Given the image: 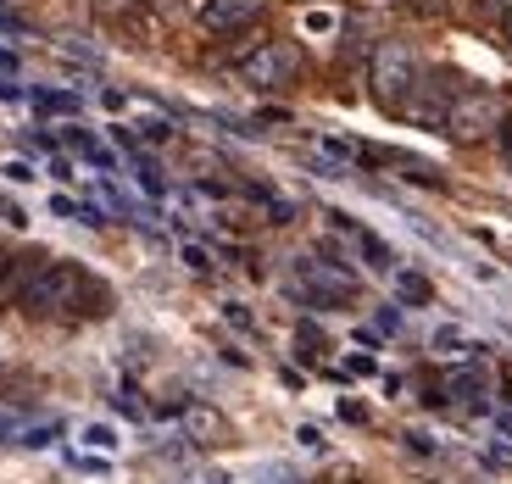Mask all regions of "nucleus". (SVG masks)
I'll list each match as a JSON object with an SVG mask.
<instances>
[{"label":"nucleus","instance_id":"nucleus-2","mask_svg":"<svg viewBox=\"0 0 512 484\" xmlns=\"http://www.w3.org/2000/svg\"><path fill=\"white\" fill-rule=\"evenodd\" d=\"M423 84V56L412 51L407 39H384L373 51V67H368V90L384 112H407L412 90Z\"/></svg>","mask_w":512,"mask_h":484},{"label":"nucleus","instance_id":"nucleus-17","mask_svg":"<svg viewBox=\"0 0 512 484\" xmlns=\"http://www.w3.org/2000/svg\"><path fill=\"white\" fill-rule=\"evenodd\" d=\"M501 151H507V167H512V128L501 134Z\"/></svg>","mask_w":512,"mask_h":484},{"label":"nucleus","instance_id":"nucleus-6","mask_svg":"<svg viewBox=\"0 0 512 484\" xmlns=\"http://www.w3.org/2000/svg\"><path fill=\"white\" fill-rule=\"evenodd\" d=\"M262 12H268V0H206L201 23L212 28V34H240V28L262 23Z\"/></svg>","mask_w":512,"mask_h":484},{"label":"nucleus","instance_id":"nucleus-5","mask_svg":"<svg viewBox=\"0 0 512 484\" xmlns=\"http://www.w3.org/2000/svg\"><path fill=\"white\" fill-rule=\"evenodd\" d=\"M501 117H507V101L496 90H457V101L446 112V134L457 145H474V140H485L490 128H501Z\"/></svg>","mask_w":512,"mask_h":484},{"label":"nucleus","instance_id":"nucleus-11","mask_svg":"<svg viewBox=\"0 0 512 484\" xmlns=\"http://www.w3.org/2000/svg\"><path fill=\"white\" fill-rule=\"evenodd\" d=\"M39 112H78L73 95H39Z\"/></svg>","mask_w":512,"mask_h":484},{"label":"nucleus","instance_id":"nucleus-15","mask_svg":"<svg viewBox=\"0 0 512 484\" xmlns=\"http://www.w3.org/2000/svg\"><path fill=\"white\" fill-rule=\"evenodd\" d=\"M0 217H6V223H12V229H23V223H28V217H23V206H12V201L0 206Z\"/></svg>","mask_w":512,"mask_h":484},{"label":"nucleus","instance_id":"nucleus-12","mask_svg":"<svg viewBox=\"0 0 512 484\" xmlns=\"http://www.w3.org/2000/svg\"><path fill=\"white\" fill-rule=\"evenodd\" d=\"M84 440H90V446H101V451H112V446H117V434L106 429V423H95V429H84Z\"/></svg>","mask_w":512,"mask_h":484},{"label":"nucleus","instance_id":"nucleus-19","mask_svg":"<svg viewBox=\"0 0 512 484\" xmlns=\"http://www.w3.org/2000/svg\"><path fill=\"white\" fill-rule=\"evenodd\" d=\"M0 434H6V423H0Z\"/></svg>","mask_w":512,"mask_h":484},{"label":"nucleus","instance_id":"nucleus-14","mask_svg":"<svg viewBox=\"0 0 512 484\" xmlns=\"http://www.w3.org/2000/svg\"><path fill=\"white\" fill-rule=\"evenodd\" d=\"M184 262H190L195 273H206V268H212V262H206V251H201V245H184Z\"/></svg>","mask_w":512,"mask_h":484},{"label":"nucleus","instance_id":"nucleus-8","mask_svg":"<svg viewBox=\"0 0 512 484\" xmlns=\"http://www.w3.org/2000/svg\"><path fill=\"white\" fill-rule=\"evenodd\" d=\"M396 295H401V301H412V306L435 301V290H429V279H423V273H401V279H396Z\"/></svg>","mask_w":512,"mask_h":484},{"label":"nucleus","instance_id":"nucleus-18","mask_svg":"<svg viewBox=\"0 0 512 484\" xmlns=\"http://www.w3.org/2000/svg\"><path fill=\"white\" fill-rule=\"evenodd\" d=\"M507 39H512V6H507Z\"/></svg>","mask_w":512,"mask_h":484},{"label":"nucleus","instance_id":"nucleus-9","mask_svg":"<svg viewBox=\"0 0 512 484\" xmlns=\"http://www.w3.org/2000/svg\"><path fill=\"white\" fill-rule=\"evenodd\" d=\"M407 12H412V17H446L451 0H407Z\"/></svg>","mask_w":512,"mask_h":484},{"label":"nucleus","instance_id":"nucleus-7","mask_svg":"<svg viewBox=\"0 0 512 484\" xmlns=\"http://www.w3.org/2000/svg\"><path fill=\"white\" fill-rule=\"evenodd\" d=\"M485 395H490L485 368H451L446 379H440V395H435V401H451V407H479Z\"/></svg>","mask_w":512,"mask_h":484},{"label":"nucleus","instance_id":"nucleus-4","mask_svg":"<svg viewBox=\"0 0 512 484\" xmlns=\"http://www.w3.org/2000/svg\"><path fill=\"white\" fill-rule=\"evenodd\" d=\"M240 78L262 95L290 90L295 78H301V51H295L290 39H268V45H256L251 56H240Z\"/></svg>","mask_w":512,"mask_h":484},{"label":"nucleus","instance_id":"nucleus-13","mask_svg":"<svg viewBox=\"0 0 512 484\" xmlns=\"http://www.w3.org/2000/svg\"><path fill=\"white\" fill-rule=\"evenodd\" d=\"M12 268H17V256L0 251V295H12Z\"/></svg>","mask_w":512,"mask_h":484},{"label":"nucleus","instance_id":"nucleus-1","mask_svg":"<svg viewBox=\"0 0 512 484\" xmlns=\"http://www.w3.org/2000/svg\"><path fill=\"white\" fill-rule=\"evenodd\" d=\"M12 301L34 318H101V312H112V290L101 279H90L78 262H56L45 251L17 256Z\"/></svg>","mask_w":512,"mask_h":484},{"label":"nucleus","instance_id":"nucleus-16","mask_svg":"<svg viewBox=\"0 0 512 484\" xmlns=\"http://www.w3.org/2000/svg\"><path fill=\"white\" fill-rule=\"evenodd\" d=\"M106 12H128V6H140V0H101Z\"/></svg>","mask_w":512,"mask_h":484},{"label":"nucleus","instance_id":"nucleus-3","mask_svg":"<svg viewBox=\"0 0 512 484\" xmlns=\"http://www.w3.org/2000/svg\"><path fill=\"white\" fill-rule=\"evenodd\" d=\"M362 284L351 279L340 262H323V256H295L290 268V295L307 306H351Z\"/></svg>","mask_w":512,"mask_h":484},{"label":"nucleus","instance_id":"nucleus-10","mask_svg":"<svg viewBox=\"0 0 512 484\" xmlns=\"http://www.w3.org/2000/svg\"><path fill=\"white\" fill-rule=\"evenodd\" d=\"M295 340H301V357H318V351H323V334L312 329V323H301V334H295Z\"/></svg>","mask_w":512,"mask_h":484}]
</instances>
